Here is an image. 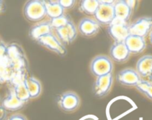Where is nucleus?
Segmentation results:
<instances>
[{
  "mask_svg": "<svg viewBox=\"0 0 152 120\" xmlns=\"http://www.w3.org/2000/svg\"><path fill=\"white\" fill-rule=\"evenodd\" d=\"M113 69H114V64L111 58L105 55L96 56L91 62V72L96 77L112 73Z\"/></svg>",
  "mask_w": 152,
  "mask_h": 120,
  "instance_id": "f257e3e1",
  "label": "nucleus"
},
{
  "mask_svg": "<svg viewBox=\"0 0 152 120\" xmlns=\"http://www.w3.org/2000/svg\"><path fill=\"white\" fill-rule=\"evenodd\" d=\"M25 18L31 22H39L46 16L45 4L42 0H32L25 4L24 7Z\"/></svg>",
  "mask_w": 152,
  "mask_h": 120,
  "instance_id": "f03ea898",
  "label": "nucleus"
},
{
  "mask_svg": "<svg viewBox=\"0 0 152 120\" xmlns=\"http://www.w3.org/2000/svg\"><path fill=\"white\" fill-rule=\"evenodd\" d=\"M99 5L94 15L95 20L99 25H109L115 19L114 1H99Z\"/></svg>",
  "mask_w": 152,
  "mask_h": 120,
  "instance_id": "7ed1b4c3",
  "label": "nucleus"
},
{
  "mask_svg": "<svg viewBox=\"0 0 152 120\" xmlns=\"http://www.w3.org/2000/svg\"><path fill=\"white\" fill-rule=\"evenodd\" d=\"M108 31L115 42H124L125 39L130 35L129 26L127 22H123L117 19H114V21L110 24Z\"/></svg>",
  "mask_w": 152,
  "mask_h": 120,
  "instance_id": "20e7f679",
  "label": "nucleus"
},
{
  "mask_svg": "<svg viewBox=\"0 0 152 120\" xmlns=\"http://www.w3.org/2000/svg\"><path fill=\"white\" fill-rule=\"evenodd\" d=\"M152 31V17H141L129 25L131 35L145 38Z\"/></svg>",
  "mask_w": 152,
  "mask_h": 120,
  "instance_id": "39448f33",
  "label": "nucleus"
},
{
  "mask_svg": "<svg viewBox=\"0 0 152 120\" xmlns=\"http://www.w3.org/2000/svg\"><path fill=\"white\" fill-rule=\"evenodd\" d=\"M58 105L65 112H74L80 105V96L74 91H66L60 96Z\"/></svg>",
  "mask_w": 152,
  "mask_h": 120,
  "instance_id": "423d86ee",
  "label": "nucleus"
},
{
  "mask_svg": "<svg viewBox=\"0 0 152 120\" xmlns=\"http://www.w3.org/2000/svg\"><path fill=\"white\" fill-rule=\"evenodd\" d=\"M37 41L41 45L44 46L48 50H51L60 56H65L66 54V48H65V45L59 41V39L53 33L41 37Z\"/></svg>",
  "mask_w": 152,
  "mask_h": 120,
  "instance_id": "0eeeda50",
  "label": "nucleus"
},
{
  "mask_svg": "<svg viewBox=\"0 0 152 120\" xmlns=\"http://www.w3.org/2000/svg\"><path fill=\"white\" fill-rule=\"evenodd\" d=\"M117 79L122 85L127 87H136L142 78L134 68H127L122 70L117 73Z\"/></svg>",
  "mask_w": 152,
  "mask_h": 120,
  "instance_id": "6e6552de",
  "label": "nucleus"
},
{
  "mask_svg": "<svg viewBox=\"0 0 152 120\" xmlns=\"http://www.w3.org/2000/svg\"><path fill=\"white\" fill-rule=\"evenodd\" d=\"M113 84V74L97 77L93 87L94 93L99 98L104 97L109 93Z\"/></svg>",
  "mask_w": 152,
  "mask_h": 120,
  "instance_id": "1a4fd4ad",
  "label": "nucleus"
},
{
  "mask_svg": "<svg viewBox=\"0 0 152 120\" xmlns=\"http://www.w3.org/2000/svg\"><path fill=\"white\" fill-rule=\"evenodd\" d=\"M79 31L86 37H91L98 33L100 30V25L95 19L83 18L78 26Z\"/></svg>",
  "mask_w": 152,
  "mask_h": 120,
  "instance_id": "9d476101",
  "label": "nucleus"
},
{
  "mask_svg": "<svg viewBox=\"0 0 152 120\" xmlns=\"http://www.w3.org/2000/svg\"><path fill=\"white\" fill-rule=\"evenodd\" d=\"M132 1H114V14L115 19L127 22L131 17L132 13L133 5Z\"/></svg>",
  "mask_w": 152,
  "mask_h": 120,
  "instance_id": "9b49d317",
  "label": "nucleus"
},
{
  "mask_svg": "<svg viewBox=\"0 0 152 120\" xmlns=\"http://www.w3.org/2000/svg\"><path fill=\"white\" fill-rule=\"evenodd\" d=\"M124 43L131 54L141 53L146 47V41L145 38L131 34L125 39Z\"/></svg>",
  "mask_w": 152,
  "mask_h": 120,
  "instance_id": "f8f14e48",
  "label": "nucleus"
},
{
  "mask_svg": "<svg viewBox=\"0 0 152 120\" xmlns=\"http://www.w3.org/2000/svg\"><path fill=\"white\" fill-rule=\"evenodd\" d=\"M130 55L124 42H114L110 49L111 59L118 63L126 62L129 59Z\"/></svg>",
  "mask_w": 152,
  "mask_h": 120,
  "instance_id": "ddd939ff",
  "label": "nucleus"
},
{
  "mask_svg": "<svg viewBox=\"0 0 152 120\" xmlns=\"http://www.w3.org/2000/svg\"><path fill=\"white\" fill-rule=\"evenodd\" d=\"M136 71L141 78L152 79V55L142 56L137 62Z\"/></svg>",
  "mask_w": 152,
  "mask_h": 120,
  "instance_id": "4468645a",
  "label": "nucleus"
},
{
  "mask_svg": "<svg viewBox=\"0 0 152 120\" xmlns=\"http://www.w3.org/2000/svg\"><path fill=\"white\" fill-rule=\"evenodd\" d=\"M53 28H51L50 21H44L36 24L30 29L29 36L32 39L38 41L41 37L52 33Z\"/></svg>",
  "mask_w": 152,
  "mask_h": 120,
  "instance_id": "2eb2a0df",
  "label": "nucleus"
},
{
  "mask_svg": "<svg viewBox=\"0 0 152 120\" xmlns=\"http://www.w3.org/2000/svg\"><path fill=\"white\" fill-rule=\"evenodd\" d=\"M25 105V102H22L16 97L14 91L12 89L9 92L8 95L1 102V106L9 111H16L20 110Z\"/></svg>",
  "mask_w": 152,
  "mask_h": 120,
  "instance_id": "dca6fc26",
  "label": "nucleus"
},
{
  "mask_svg": "<svg viewBox=\"0 0 152 120\" xmlns=\"http://www.w3.org/2000/svg\"><path fill=\"white\" fill-rule=\"evenodd\" d=\"M46 16L50 19H55L64 15V9L59 4L58 1H45Z\"/></svg>",
  "mask_w": 152,
  "mask_h": 120,
  "instance_id": "f3484780",
  "label": "nucleus"
},
{
  "mask_svg": "<svg viewBox=\"0 0 152 120\" xmlns=\"http://www.w3.org/2000/svg\"><path fill=\"white\" fill-rule=\"evenodd\" d=\"M25 81H26V85L28 87L30 98L35 99L38 97L42 92V84L40 81L34 77L27 78Z\"/></svg>",
  "mask_w": 152,
  "mask_h": 120,
  "instance_id": "a211bd4d",
  "label": "nucleus"
},
{
  "mask_svg": "<svg viewBox=\"0 0 152 120\" xmlns=\"http://www.w3.org/2000/svg\"><path fill=\"white\" fill-rule=\"evenodd\" d=\"M25 80L26 79L23 80V81H20V82L17 83L15 85H13V90L14 91L16 97L20 101L25 102V103L31 99L30 98L29 93H28V87H27Z\"/></svg>",
  "mask_w": 152,
  "mask_h": 120,
  "instance_id": "6ab92c4d",
  "label": "nucleus"
},
{
  "mask_svg": "<svg viewBox=\"0 0 152 120\" xmlns=\"http://www.w3.org/2000/svg\"><path fill=\"white\" fill-rule=\"evenodd\" d=\"M99 5L98 0H83L80 3V9L86 14L94 16Z\"/></svg>",
  "mask_w": 152,
  "mask_h": 120,
  "instance_id": "aec40b11",
  "label": "nucleus"
},
{
  "mask_svg": "<svg viewBox=\"0 0 152 120\" xmlns=\"http://www.w3.org/2000/svg\"><path fill=\"white\" fill-rule=\"evenodd\" d=\"M7 56L10 62H13L18 59L24 58L25 55L22 49L19 45L13 43L7 46Z\"/></svg>",
  "mask_w": 152,
  "mask_h": 120,
  "instance_id": "412c9836",
  "label": "nucleus"
},
{
  "mask_svg": "<svg viewBox=\"0 0 152 120\" xmlns=\"http://www.w3.org/2000/svg\"><path fill=\"white\" fill-rule=\"evenodd\" d=\"M136 88L152 100V81L147 79H141L136 85Z\"/></svg>",
  "mask_w": 152,
  "mask_h": 120,
  "instance_id": "4be33fe9",
  "label": "nucleus"
},
{
  "mask_svg": "<svg viewBox=\"0 0 152 120\" xmlns=\"http://www.w3.org/2000/svg\"><path fill=\"white\" fill-rule=\"evenodd\" d=\"M70 19L67 16H65V14L62 15V16H59L57 18H55V19H50V23L51 25L52 28H54L55 30L59 29V28H63V27L66 26L67 24L69 22Z\"/></svg>",
  "mask_w": 152,
  "mask_h": 120,
  "instance_id": "5701e85b",
  "label": "nucleus"
},
{
  "mask_svg": "<svg viewBox=\"0 0 152 120\" xmlns=\"http://www.w3.org/2000/svg\"><path fill=\"white\" fill-rule=\"evenodd\" d=\"M56 35L58 36V39L59 41L62 43V44H70V39L69 35H68V30H67L66 26L63 27V28H59V29L56 30Z\"/></svg>",
  "mask_w": 152,
  "mask_h": 120,
  "instance_id": "b1692460",
  "label": "nucleus"
},
{
  "mask_svg": "<svg viewBox=\"0 0 152 120\" xmlns=\"http://www.w3.org/2000/svg\"><path fill=\"white\" fill-rule=\"evenodd\" d=\"M67 30H68V35H69V39H70V42H72L75 40L76 37L77 36V30L76 28L75 25H74V22L71 20L69 21L68 24L66 25Z\"/></svg>",
  "mask_w": 152,
  "mask_h": 120,
  "instance_id": "393cba45",
  "label": "nucleus"
},
{
  "mask_svg": "<svg viewBox=\"0 0 152 120\" xmlns=\"http://www.w3.org/2000/svg\"><path fill=\"white\" fill-rule=\"evenodd\" d=\"M58 2L62 6V7L64 10L65 9L72 8L73 6L75 4V1L74 0H59Z\"/></svg>",
  "mask_w": 152,
  "mask_h": 120,
  "instance_id": "a878e982",
  "label": "nucleus"
},
{
  "mask_svg": "<svg viewBox=\"0 0 152 120\" xmlns=\"http://www.w3.org/2000/svg\"><path fill=\"white\" fill-rule=\"evenodd\" d=\"M7 56V46L4 43H0V58Z\"/></svg>",
  "mask_w": 152,
  "mask_h": 120,
  "instance_id": "bb28decb",
  "label": "nucleus"
},
{
  "mask_svg": "<svg viewBox=\"0 0 152 120\" xmlns=\"http://www.w3.org/2000/svg\"><path fill=\"white\" fill-rule=\"evenodd\" d=\"M7 120H27V119L22 114H14L9 117Z\"/></svg>",
  "mask_w": 152,
  "mask_h": 120,
  "instance_id": "cd10ccee",
  "label": "nucleus"
},
{
  "mask_svg": "<svg viewBox=\"0 0 152 120\" xmlns=\"http://www.w3.org/2000/svg\"><path fill=\"white\" fill-rule=\"evenodd\" d=\"M6 116H7V111L1 105H0V120H4Z\"/></svg>",
  "mask_w": 152,
  "mask_h": 120,
  "instance_id": "c85d7f7f",
  "label": "nucleus"
},
{
  "mask_svg": "<svg viewBox=\"0 0 152 120\" xmlns=\"http://www.w3.org/2000/svg\"><path fill=\"white\" fill-rule=\"evenodd\" d=\"M2 9H3V1H0V13L2 11Z\"/></svg>",
  "mask_w": 152,
  "mask_h": 120,
  "instance_id": "c756f323",
  "label": "nucleus"
},
{
  "mask_svg": "<svg viewBox=\"0 0 152 120\" xmlns=\"http://www.w3.org/2000/svg\"><path fill=\"white\" fill-rule=\"evenodd\" d=\"M149 40H150V42H151V44H152V31L149 33Z\"/></svg>",
  "mask_w": 152,
  "mask_h": 120,
  "instance_id": "7c9ffc66",
  "label": "nucleus"
},
{
  "mask_svg": "<svg viewBox=\"0 0 152 120\" xmlns=\"http://www.w3.org/2000/svg\"><path fill=\"white\" fill-rule=\"evenodd\" d=\"M2 80H3V78H2V77H1V76L0 75V83H1V81H2Z\"/></svg>",
  "mask_w": 152,
  "mask_h": 120,
  "instance_id": "2f4dec72",
  "label": "nucleus"
},
{
  "mask_svg": "<svg viewBox=\"0 0 152 120\" xmlns=\"http://www.w3.org/2000/svg\"><path fill=\"white\" fill-rule=\"evenodd\" d=\"M84 120H94V119H91V118H88V119H84Z\"/></svg>",
  "mask_w": 152,
  "mask_h": 120,
  "instance_id": "473e14b6",
  "label": "nucleus"
},
{
  "mask_svg": "<svg viewBox=\"0 0 152 120\" xmlns=\"http://www.w3.org/2000/svg\"><path fill=\"white\" fill-rule=\"evenodd\" d=\"M1 40H0V43H1Z\"/></svg>",
  "mask_w": 152,
  "mask_h": 120,
  "instance_id": "72a5a7b5",
  "label": "nucleus"
}]
</instances>
